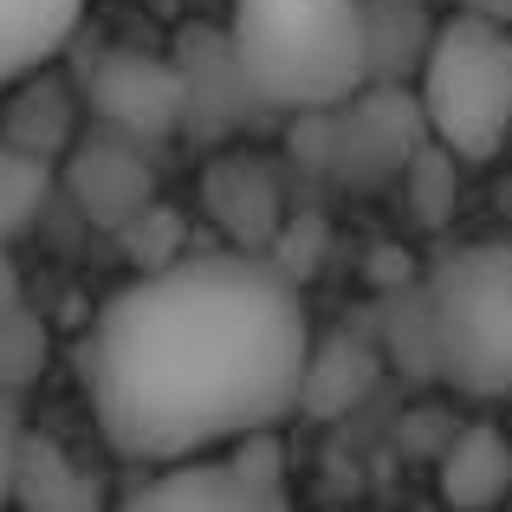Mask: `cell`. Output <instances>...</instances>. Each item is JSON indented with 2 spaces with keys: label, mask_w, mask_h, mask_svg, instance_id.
Instances as JSON below:
<instances>
[{
  "label": "cell",
  "mask_w": 512,
  "mask_h": 512,
  "mask_svg": "<svg viewBox=\"0 0 512 512\" xmlns=\"http://www.w3.org/2000/svg\"><path fill=\"white\" fill-rule=\"evenodd\" d=\"M13 512H104V500H98V480L59 441L33 435L20 454V480H13Z\"/></svg>",
  "instance_id": "obj_12"
},
{
  "label": "cell",
  "mask_w": 512,
  "mask_h": 512,
  "mask_svg": "<svg viewBox=\"0 0 512 512\" xmlns=\"http://www.w3.org/2000/svg\"><path fill=\"white\" fill-rule=\"evenodd\" d=\"M46 370V331L26 312V299H0V389L20 396L33 376Z\"/></svg>",
  "instance_id": "obj_15"
},
{
  "label": "cell",
  "mask_w": 512,
  "mask_h": 512,
  "mask_svg": "<svg viewBox=\"0 0 512 512\" xmlns=\"http://www.w3.org/2000/svg\"><path fill=\"white\" fill-rule=\"evenodd\" d=\"M506 487H512V448H506V435H493V428H467V435L448 448V461H441V493H448V506L487 512Z\"/></svg>",
  "instance_id": "obj_13"
},
{
  "label": "cell",
  "mask_w": 512,
  "mask_h": 512,
  "mask_svg": "<svg viewBox=\"0 0 512 512\" xmlns=\"http://www.w3.org/2000/svg\"><path fill=\"white\" fill-rule=\"evenodd\" d=\"M221 39L260 111L318 117L376 78L370 0H234Z\"/></svg>",
  "instance_id": "obj_2"
},
{
  "label": "cell",
  "mask_w": 512,
  "mask_h": 512,
  "mask_svg": "<svg viewBox=\"0 0 512 512\" xmlns=\"http://www.w3.org/2000/svg\"><path fill=\"white\" fill-rule=\"evenodd\" d=\"M111 512H292V500H286V474H279L273 448L260 435L221 454L150 467Z\"/></svg>",
  "instance_id": "obj_5"
},
{
  "label": "cell",
  "mask_w": 512,
  "mask_h": 512,
  "mask_svg": "<svg viewBox=\"0 0 512 512\" xmlns=\"http://www.w3.org/2000/svg\"><path fill=\"white\" fill-rule=\"evenodd\" d=\"M422 350L441 383L467 396L512 389V247L480 240L428 273L422 286Z\"/></svg>",
  "instance_id": "obj_4"
},
{
  "label": "cell",
  "mask_w": 512,
  "mask_h": 512,
  "mask_svg": "<svg viewBox=\"0 0 512 512\" xmlns=\"http://www.w3.org/2000/svg\"><path fill=\"white\" fill-rule=\"evenodd\" d=\"M0 143L39 156V163H65V150L78 143V117H72V98L65 85H52L46 72L20 78L7 91V117H0Z\"/></svg>",
  "instance_id": "obj_11"
},
{
  "label": "cell",
  "mask_w": 512,
  "mask_h": 512,
  "mask_svg": "<svg viewBox=\"0 0 512 512\" xmlns=\"http://www.w3.org/2000/svg\"><path fill=\"white\" fill-rule=\"evenodd\" d=\"M117 240L130 247L137 273H156V266L182 260V221H175V214H163V201H156V208H143L130 227H117Z\"/></svg>",
  "instance_id": "obj_16"
},
{
  "label": "cell",
  "mask_w": 512,
  "mask_h": 512,
  "mask_svg": "<svg viewBox=\"0 0 512 512\" xmlns=\"http://www.w3.org/2000/svg\"><path fill=\"white\" fill-rule=\"evenodd\" d=\"M85 104L98 130H117L130 143H163L188 124V78L182 65L150 52H104L85 78Z\"/></svg>",
  "instance_id": "obj_6"
},
{
  "label": "cell",
  "mask_w": 512,
  "mask_h": 512,
  "mask_svg": "<svg viewBox=\"0 0 512 512\" xmlns=\"http://www.w3.org/2000/svg\"><path fill=\"white\" fill-rule=\"evenodd\" d=\"M467 13H480V20H500V26H512V0H461Z\"/></svg>",
  "instance_id": "obj_18"
},
{
  "label": "cell",
  "mask_w": 512,
  "mask_h": 512,
  "mask_svg": "<svg viewBox=\"0 0 512 512\" xmlns=\"http://www.w3.org/2000/svg\"><path fill=\"white\" fill-rule=\"evenodd\" d=\"M85 0H0V91L46 72L78 33Z\"/></svg>",
  "instance_id": "obj_10"
},
{
  "label": "cell",
  "mask_w": 512,
  "mask_h": 512,
  "mask_svg": "<svg viewBox=\"0 0 512 512\" xmlns=\"http://www.w3.org/2000/svg\"><path fill=\"white\" fill-rule=\"evenodd\" d=\"M26 441H33V428H26V415H20V396L0 389V512L13 506V480H20Z\"/></svg>",
  "instance_id": "obj_17"
},
{
  "label": "cell",
  "mask_w": 512,
  "mask_h": 512,
  "mask_svg": "<svg viewBox=\"0 0 512 512\" xmlns=\"http://www.w3.org/2000/svg\"><path fill=\"white\" fill-rule=\"evenodd\" d=\"M312 318L266 253H182L137 273L78 338V376L104 448L169 467L273 435L305 409Z\"/></svg>",
  "instance_id": "obj_1"
},
{
  "label": "cell",
  "mask_w": 512,
  "mask_h": 512,
  "mask_svg": "<svg viewBox=\"0 0 512 512\" xmlns=\"http://www.w3.org/2000/svg\"><path fill=\"white\" fill-rule=\"evenodd\" d=\"M46 182H52V163H39V156H26V150H13V143H0V247H7V240L39 214V201H46Z\"/></svg>",
  "instance_id": "obj_14"
},
{
  "label": "cell",
  "mask_w": 512,
  "mask_h": 512,
  "mask_svg": "<svg viewBox=\"0 0 512 512\" xmlns=\"http://www.w3.org/2000/svg\"><path fill=\"white\" fill-rule=\"evenodd\" d=\"M65 195L85 221L98 227H130L143 208H156V169L143 156V143L117 137V130H98V137H78L65 150Z\"/></svg>",
  "instance_id": "obj_7"
},
{
  "label": "cell",
  "mask_w": 512,
  "mask_h": 512,
  "mask_svg": "<svg viewBox=\"0 0 512 512\" xmlns=\"http://www.w3.org/2000/svg\"><path fill=\"white\" fill-rule=\"evenodd\" d=\"M201 208L208 221L234 240L240 253H260L266 240H279L286 227V201H279V175L266 156H247V150H227L201 169Z\"/></svg>",
  "instance_id": "obj_9"
},
{
  "label": "cell",
  "mask_w": 512,
  "mask_h": 512,
  "mask_svg": "<svg viewBox=\"0 0 512 512\" xmlns=\"http://www.w3.org/2000/svg\"><path fill=\"white\" fill-rule=\"evenodd\" d=\"M318 117L338 130L331 169H338L344 182H383V175L409 169L415 137H428V130H422V111H415V104L370 98V91H357V98L331 104V111H318Z\"/></svg>",
  "instance_id": "obj_8"
},
{
  "label": "cell",
  "mask_w": 512,
  "mask_h": 512,
  "mask_svg": "<svg viewBox=\"0 0 512 512\" xmlns=\"http://www.w3.org/2000/svg\"><path fill=\"white\" fill-rule=\"evenodd\" d=\"M415 111L454 163H493L512 150V26L454 13L435 26L415 78Z\"/></svg>",
  "instance_id": "obj_3"
}]
</instances>
